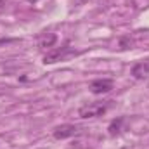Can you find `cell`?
Segmentation results:
<instances>
[{
  "mask_svg": "<svg viewBox=\"0 0 149 149\" xmlns=\"http://www.w3.org/2000/svg\"><path fill=\"white\" fill-rule=\"evenodd\" d=\"M113 101H95V102H88V104H83L80 109H78V116L83 118V120H88V118H99L102 114H106L108 109L111 108Z\"/></svg>",
  "mask_w": 149,
  "mask_h": 149,
  "instance_id": "cell-1",
  "label": "cell"
},
{
  "mask_svg": "<svg viewBox=\"0 0 149 149\" xmlns=\"http://www.w3.org/2000/svg\"><path fill=\"white\" fill-rule=\"evenodd\" d=\"M74 56H78V50H74L70 45L56 47L54 50H50L43 56V64H54V63H59V61H68L70 57H74Z\"/></svg>",
  "mask_w": 149,
  "mask_h": 149,
  "instance_id": "cell-2",
  "label": "cell"
},
{
  "mask_svg": "<svg viewBox=\"0 0 149 149\" xmlns=\"http://www.w3.org/2000/svg\"><path fill=\"white\" fill-rule=\"evenodd\" d=\"M80 134V128L73 125V123H63V125H57L54 130H52V135L56 141H64V139H70Z\"/></svg>",
  "mask_w": 149,
  "mask_h": 149,
  "instance_id": "cell-3",
  "label": "cell"
},
{
  "mask_svg": "<svg viewBox=\"0 0 149 149\" xmlns=\"http://www.w3.org/2000/svg\"><path fill=\"white\" fill-rule=\"evenodd\" d=\"M90 92L95 94V95H102V94H108L114 88V81L111 78H97V80H92L90 85H88Z\"/></svg>",
  "mask_w": 149,
  "mask_h": 149,
  "instance_id": "cell-4",
  "label": "cell"
},
{
  "mask_svg": "<svg viewBox=\"0 0 149 149\" xmlns=\"http://www.w3.org/2000/svg\"><path fill=\"white\" fill-rule=\"evenodd\" d=\"M132 76L135 80H144L149 76V61H139L132 66Z\"/></svg>",
  "mask_w": 149,
  "mask_h": 149,
  "instance_id": "cell-5",
  "label": "cell"
},
{
  "mask_svg": "<svg viewBox=\"0 0 149 149\" xmlns=\"http://www.w3.org/2000/svg\"><path fill=\"white\" fill-rule=\"evenodd\" d=\"M123 123H125V118H123V116L114 118L111 123H109L108 132H109V135H111V137H116V135H120V134H121V127H123Z\"/></svg>",
  "mask_w": 149,
  "mask_h": 149,
  "instance_id": "cell-6",
  "label": "cell"
},
{
  "mask_svg": "<svg viewBox=\"0 0 149 149\" xmlns=\"http://www.w3.org/2000/svg\"><path fill=\"white\" fill-rule=\"evenodd\" d=\"M57 42V37L54 33H47V35H40L38 38V47L45 49V47H54V43Z\"/></svg>",
  "mask_w": 149,
  "mask_h": 149,
  "instance_id": "cell-7",
  "label": "cell"
},
{
  "mask_svg": "<svg viewBox=\"0 0 149 149\" xmlns=\"http://www.w3.org/2000/svg\"><path fill=\"white\" fill-rule=\"evenodd\" d=\"M132 45H134V40H132L130 37L120 38V47H121L123 50H127V49H132Z\"/></svg>",
  "mask_w": 149,
  "mask_h": 149,
  "instance_id": "cell-8",
  "label": "cell"
},
{
  "mask_svg": "<svg viewBox=\"0 0 149 149\" xmlns=\"http://www.w3.org/2000/svg\"><path fill=\"white\" fill-rule=\"evenodd\" d=\"M3 3H5V0H0V7H3Z\"/></svg>",
  "mask_w": 149,
  "mask_h": 149,
  "instance_id": "cell-9",
  "label": "cell"
},
{
  "mask_svg": "<svg viewBox=\"0 0 149 149\" xmlns=\"http://www.w3.org/2000/svg\"><path fill=\"white\" fill-rule=\"evenodd\" d=\"M78 2H87V0H78Z\"/></svg>",
  "mask_w": 149,
  "mask_h": 149,
  "instance_id": "cell-10",
  "label": "cell"
}]
</instances>
